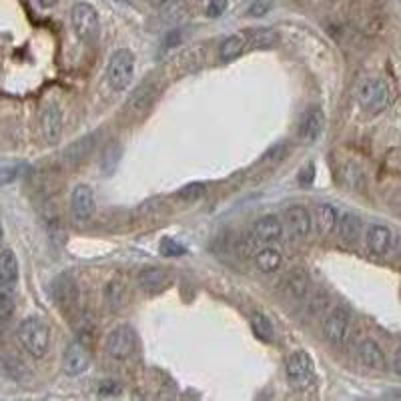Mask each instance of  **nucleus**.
Returning <instances> with one entry per match:
<instances>
[{"label": "nucleus", "mask_w": 401, "mask_h": 401, "mask_svg": "<svg viewBox=\"0 0 401 401\" xmlns=\"http://www.w3.org/2000/svg\"><path fill=\"white\" fill-rule=\"evenodd\" d=\"M289 383L295 389H307L315 379V365L309 353L305 351H295L285 364Z\"/></svg>", "instance_id": "39448f33"}, {"label": "nucleus", "mask_w": 401, "mask_h": 401, "mask_svg": "<svg viewBox=\"0 0 401 401\" xmlns=\"http://www.w3.org/2000/svg\"><path fill=\"white\" fill-rule=\"evenodd\" d=\"M315 221H317V227L323 235H329L335 227H337V211L331 207V205H317L315 209Z\"/></svg>", "instance_id": "b1692460"}, {"label": "nucleus", "mask_w": 401, "mask_h": 401, "mask_svg": "<svg viewBox=\"0 0 401 401\" xmlns=\"http://www.w3.org/2000/svg\"><path fill=\"white\" fill-rule=\"evenodd\" d=\"M337 227H339V237H341L343 243H347V245L357 243L359 233H361V221H359V217L345 213L337 221Z\"/></svg>", "instance_id": "5701e85b"}, {"label": "nucleus", "mask_w": 401, "mask_h": 401, "mask_svg": "<svg viewBox=\"0 0 401 401\" xmlns=\"http://www.w3.org/2000/svg\"><path fill=\"white\" fill-rule=\"evenodd\" d=\"M135 73V54L131 50L121 49L114 52L107 66V80L114 90H125L133 83Z\"/></svg>", "instance_id": "7ed1b4c3"}, {"label": "nucleus", "mask_w": 401, "mask_h": 401, "mask_svg": "<svg viewBox=\"0 0 401 401\" xmlns=\"http://www.w3.org/2000/svg\"><path fill=\"white\" fill-rule=\"evenodd\" d=\"M271 4H273V0H255L249 6V16H253V18L263 16V14L269 13Z\"/></svg>", "instance_id": "72a5a7b5"}, {"label": "nucleus", "mask_w": 401, "mask_h": 401, "mask_svg": "<svg viewBox=\"0 0 401 401\" xmlns=\"http://www.w3.org/2000/svg\"><path fill=\"white\" fill-rule=\"evenodd\" d=\"M393 369H395L397 376H401V349H397L395 357H393Z\"/></svg>", "instance_id": "4c0bfd02"}, {"label": "nucleus", "mask_w": 401, "mask_h": 401, "mask_svg": "<svg viewBox=\"0 0 401 401\" xmlns=\"http://www.w3.org/2000/svg\"><path fill=\"white\" fill-rule=\"evenodd\" d=\"M71 23H73V30L75 35L83 42H95L99 38L100 23L99 14L95 11L92 4L88 2H76L71 11Z\"/></svg>", "instance_id": "f03ea898"}, {"label": "nucleus", "mask_w": 401, "mask_h": 401, "mask_svg": "<svg viewBox=\"0 0 401 401\" xmlns=\"http://www.w3.org/2000/svg\"><path fill=\"white\" fill-rule=\"evenodd\" d=\"M18 281V259L11 249H0V287L14 289Z\"/></svg>", "instance_id": "f3484780"}, {"label": "nucleus", "mask_w": 401, "mask_h": 401, "mask_svg": "<svg viewBox=\"0 0 401 401\" xmlns=\"http://www.w3.org/2000/svg\"><path fill=\"white\" fill-rule=\"evenodd\" d=\"M357 100L367 113L377 114L389 104V88L381 78H365L357 87Z\"/></svg>", "instance_id": "20e7f679"}, {"label": "nucleus", "mask_w": 401, "mask_h": 401, "mask_svg": "<svg viewBox=\"0 0 401 401\" xmlns=\"http://www.w3.org/2000/svg\"><path fill=\"white\" fill-rule=\"evenodd\" d=\"M90 365V351H88V345L83 341V339H75L68 343V347L64 349L63 357V367L64 373L71 377L80 376L85 373Z\"/></svg>", "instance_id": "0eeeda50"}, {"label": "nucleus", "mask_w": 401, "mask_h": 401, "mask_svg": "<svg viewBox=\"0 0 401 401\" xmlns=\"http://www.w3.org/2000/svg\"><path fill=\"white\" fill-rule=\"evenodd\" d=\"M313 179H315V164L313 163L305 164L299 173V183L303 185V187H307V185H311V183H313Z\"/></svg>", "instance_id": "c9c22d12"}, {"label": "nucleus", "mask_w": 401, "mask_h": 401, "mask_svg": "<svg viewBox=\"0 0 401 401\" xmlns=\"http://www.w3.org/2000/svg\"><path fill=\"white\" fill-rule=\"evenodd\" d=\"M2 241H4V227H2V221H0V245H2Z\"/></svg>", "instance_id": "79ce46f5"}, {"label": "nucleus", "mask_w": 401, "mask_h": 401, "mask_svg": "<svg viewBox=\"0 0 401 401\" xmlns=\"http://www.w3.org/2000/svg\"><path fill=\"white\" fill-rule=\"evenodd\" d=\"M349 329V313L343 307H335L331 313L327 315L325 323H323V335L331 345H341L345 341Z\"/></svg>", "instance_id": "9d476101"}, {"label": "nucleus", "mask_w": 401, "mask_h": 401, "mask_svg": "<svg viewBox=\"0 0 401 401\" xmlns=\"http://www.w3.org/2000/svg\"><path fill=\"white\" fill-rule=\"evenodd\" d=\"M161 253L167 255V257H176V255H183V253H185V247L179 245V243L173 241V239L167 237L161 241Z\"/></svg>", "instance_id": "2f4dec72"}, {"label": "nucleus", "mask_w": 401, "mask_h": 401, "mask_svg": "<svg viewBox=\"0 0 401 401\" xmlns=\"http://www.w3.org/2000/svg\"><path fill=\"white\" fill-rule=\"evenodd\" d=\"M137 283L138 287L143 289L145 293L157 295V293H161V291L167 287L169 273L163 271V269H157V267H147V269H143L137 275Z\"/></svg>", "instance_id": "2eb2a0df"}, {"label": "nucleus", "mask_w": 401, "mask_h": 401, "mask_svg": "<svg viewBox=\"0 0 401 401\" xmlns=\"http://www.w3.org/2000/svg\"><path fill=\"white\" fill-rule=\"evenodd\" d=\"M152 6H163V4H167V0H149Z\"/></svg>", "instance_id": "a19ab883"}, {"label": "nucleus", "mask_w": 401, "mask_h": 401, "mask_svg": "<svg viewBox=\"0 0 401 401\" xmlns=\"http://www.w3.org/2000/svg\"><path fill=\"white\" fill-rule=\"evenodd\" d=\"M18 341H20L23 349L28 355H32L35 359L44 357L50 347L49 325L37 317H28L18 325Z\"/></svg>", "instance_id": "f257e3e1"}, {"label": "nucleus", "mask_w": 401, "mask_h": 401, "mask_svg": "<svg viewBox=\"0 0 401 401\" xmlns=\"http://www.w3.org/2000/svg\"><path fill=\"white\" fill-rule=\"evenodd\" d=\"M125 285L121 283V281H111L107 289H104V301H107V305L111 307V309H119L121 305H123V301H125Z\"/></svg>", "instance_id": "bb28decb"}, {"label": "nucleus", "mask_w": 401, "mask_h": 401, "mask_svg": "<svg viewBox=\"0 0 401 401\" xmlns=\"http://www.w3.org/2000/svg\"><path fill=\"white\" fill-rule=\"evenodd\" d=\"M251 329L261 341H273V325L263 313L251 315Z\"/></svg>", "instance_id": "393cba45"}, {"label": "nucleus", "mask_w": 401, "mask_h": 401, "mask_svg": "<svg viewBox=\"0 0 401 401\" xmlns=\"http://www.w3.org/2000/svg\"><path fill=\"white\" fill-rule=\"evenodd\" d=\"M357 353H359V359L365 367H371V369H383L385 367V353L381 351V347L373 339L361 341Z\"/></svg>", "instance_id": "6ab92c4d"}, {"label": "nucleus", "mask_w": 401, "mask_h": 401, "mask_svg": "<svg viewBox=\"0 0 401 401\" xmlns=\"http://www.w3.org/2000/svg\"><path fill=\"white\" fill-rule=\"evenodd\" d=\"M14 311L13 289L0 287V329L11 321Z\"/></svg>", "instance_id": "cd10ccee"}, {"label": "nucleus", "mask_w": 401, "mask_h": 401, "mask_svg": "<svg viewBox=\"0 0 401 401\" xmlns=\"http://www.w3.org/2000/svg\"><path fill=\"white\" fill-rule=\"evenodd\" d=\"M121 391H123V388L116 381H111V379L102 381L99 385L100 397H116V395H121Z\"/></svg>", "instance_id": "473e14b6"}, {"label": "nucleus", "mask_w": 401, "mask_h": 401, "mask_svg": "<svg viewBox=\"0 0 401 401\" xmlns=\"http://www.w3.org/2000/svg\"><path fill=\"white\" fill-rule=\"evenodd\" d=\"M325 126V113L319 109V107H313L309 109L307 113L301 116L299 123V137L301 140H307V143H313L315 138L321 135Z\"/></svg>", "instance_id": "ddd939ff"}, {"label": "nucleus", "mask_w": 401, "mask_h": 401, "mask_svg": "<svg viewBox=\"0 0 401 401\" xmlns=\"http://www.w3.org/2000/svg\"><path fill=\"white\" fill-rule=\"evenodd\" d=\"M71 213L78 223H87L95 215V195L88 185H76L71 193Z\"/></svg>", "instance_id": "1a4fd4ad"}, {"label": "nucleus", "mask_w": 401, "mask_h": 401, "mask_svg": "<svg viewBox=\"0 0 401 401\" xmlns=\"http://www.w3.org/2000/svg\"><path fill=\"white\" fill-rule=\"evenodd\" d=\"M104 349L113 359H128L135 351V333L128 325H119L111 329L104 339Z\"/></svg>", "instance_id": "423d86ee"}, {"label": "nucleus", "mask_w": 401, "mask_h": 401, "mask_svg": "<svg viewBox=\"0 0 401 401\" xmlns=\"http://www.w3.org/2000/svg\"><path fill=\"white\" fill-rule=\"evenodd\" d=\"M385 397H397V400H401V389H395V391H389V395H385Z\"/></svg>", "instance_id": "ea45409f"}, {"label": "nucleus", "mask_w": 401, "mask_h": 401, "mask_svg": "<svg viewBox=\"0 0 401 401\" xmlns=\"http://www.w3.org/2000/svg\"><path fill=\"white\" fill-rule=\"evenodd\" d=\"M95 150V135H87V137H80L75 143H71L63 152L64 164L68 167H78L80 163H85L90 152Z\"/></svg>", "instance_id": "4468645a"}, {"label": "nucleus", "mask_w": 401, "mask_h": 401, "mask_svg": "<svg viewBox=\"0 0 401 401\" xmlns=\"http://www.w3.org/2000/svg\"><path fill=\"white\" fill-rule=\"evenodd\" d=\"M309 283H311V279L305 269H293L285 279V291L295 299H303V297H307Z\"/></svg>", "instance_id": "412c9836"}, {"label": "nucleus", "mask_w": 401, "mask_h": 401, "mask_svg": "<svg viewBox=\"0 0 401 401\" xmlns=\"http://www.w3.org/2000/svg\"><path fill=\"white\" fill-rule=\"evenodd\" d=\"M18 176V169L14 167H0V185H8Z\"/></svg>", "instance_id": "e433bc0d"}, {"label": "nucleus", "mask_w": 401, "mask_h": 401, "mask_svg": "<svg viewBox=\"0 0 401 401\" xmlns=\"http://www.w3.org/2000/svg\"><path fill=\"white\" fill-rule=\"evenodd\" d=\"M247 38L253 40V44L259 49H267V47H273L277 42V35L275 30L271 28H261V30H253V32H247Z\"/></svg>", "instance_id": "c756f323"}, {"label": "nucleus", "mask_w": 401, "mask_h": 401, "mask_svg": "<svg viewBox=\"0 0 401 401\" xmlns=\"http://www.w3.org/2000/svg\"><path fill=\"white\" fill-rule=\"evenodd\" d=\"M249 44V38H247V32H235V35H229V37L221 42L219 47V54L223 61H235L243 54V50L247 49Z\"/></svg>", "instance_id": "aec40b11"}, {"label": "nucleus", "mask_w": 401, "mask_h": 401, "mask_svg": "<svg viewBox=\"0 0 401 401\" xmlns=\"http://www.w3.org/2000/svg\"><path fill=\"white\" fill-rule=\"evenodd\" d=\"M285 223H287L291 235L295 237H307L309 231H311V215L305 207H289L287 213H285Z\"/></svg>", "instance_id": "dca6fc26"}, {"label": "nucleus", "mask_w": 401, "mask_h": 401, "mask_svg": "<svg viewBox=\"0 0 401 401\" xmlns=\"http://www.w3.org/2000/svg\"><path fill=\"white\" fill-rule=\"evenodd\" d=\"M119 159H121V147H119L116 143H111V145L104 149V152H102V159H100V164H102V169H104V173H107V175H111L114 169H116Z\"/></svg>", "instance_id": "c85d7f7f"}, {"label": "nucleus", "mask_w": 401, "mask_h": 401, "mask_svg": "<svg viewBox=\"0 0 401 401\" xmlns=\"http://www.w3.org/2000/svg\"><path fill=\"white\" fill-rule=\"evenodd\" d=\"M38 121H40V131H42V137L47 143L52 145L61 138V135H63V113L54 102H49V104L42 107Z\"/></svg>", "instance_id": "9b49d317"}, {"label": "nucleus", "mask_w": 401, "mask_h": 401, "mask_svg": "<svg viewBox=\"0 0 401 401\" xmlns=\"http://www.w3.org/2000/svg\"><path fill=\"white\" fill-rule=\"evenodd\" d=\"M253 259H255L257 269L263 271V273H275L277 269L281 267V263H283V257H281V253H279L275 247H263V249H259L255 253Z\"/></svg>", "instance_id": "4be33fe9"}, {"label": "nucleus", "mask_w": 401, "mask_h": 401, "mask_svg": "<svg viewBox=\"0 0 401 401\" xmlns=\"http://www.w3.org/2000/svg\"><path fill=\"white\" fill-rule=\"evenodd\" d=\"M365 243L373 255H385L391 247V231L383 225H371L367 229Z\"/></svg>", "instance_id": "a211bd4d"}, {"label": "nucleus", "mask_w": 401, "mask_h": 401, "mask_svg": "<svg viewBox=\"0 0 401 401\" xmlns=\"http://www.w3.org/2000/svg\"><path fill=\"white\" fill-rule=\"evenodd\" d=\"M50 293H52V299L54 303L63 309V311H73L76 307V303H78V287H76L75 279L71 275H59L54 281H52V285H50Z\"/></svg>", "instance_id": "6e6552de"}, {"label": "nucleus", "mask_w": 401, "mask_h": 401, "mask_svg": "<svg viewBox=\"0 0 401 401\" xmlns=\"http://www.w3.org/2000/svg\"><path fill=\"white\" fill-rule=\"evenodd\" d=\"M176 195L183 200H188V203L199 200L200 197L205 195V185H203V183H188V185H185Z\"/></svg>", "instance_id": "7c9ffc66"}, {"label": "nucleus", "mask_w": 401, "mask_h": 401, "mask_svg": "<svg viewBox=\"0 0 401 401\" xmlns=\"http://www.w3.org/2000/svg\"><path fill=\"white\" fill-rule=\"evenodd\" d=\"M157 97V87L155 85H143V87L137 88V92L131 97V107L135 109V111H143V109H147L150 102H152V99Z\"/></svg>", "instance_id": "a878e982"}, {"label": "nucleus", "mask_w": 401, "mask_h": 401, "mask_svg": "<svg viewBox=\"0 0 401 401\" xmlns=\"http://www.w3.org/2000/svg\"><path fill=\"white\" fill-rule=\"evenodd\" d=\"M225 8L227 0H209V4H207V16L217 18V16H221V14L225 13Z\"/></svg>", "instance_id": "f704fd0d"}, {"label": "nucleus", "mask_w": 401, "mask_h": 401, "mask_svg": "<svg viewBox=\"0 0 401 401\" xmlns=\"http://www.w3.org/2000/svg\"><path fill=\"white\" fill-rule=\"evenodd\" d=\"M59 0H37V4L40 8H50V6H54Z\"/></svg>", "instance_id": "58836bf2"}, {"label": "nucleus", "mask_w": 401, "mask_h": 401, "mask_svg": "<svg viewBox=\"0 0 401 401\" xmlns=\"http://www.w3.org/2000/svg\"><path fill=\"white\" fill-rule=\"evenodd\" d=\"M251 233L257 239V243L271 245V243H275L283 237V223L273 215H267V217H261L259 221H255Z\"/></svg>", "instance_id": "f8f14e48"}]
</instances>
